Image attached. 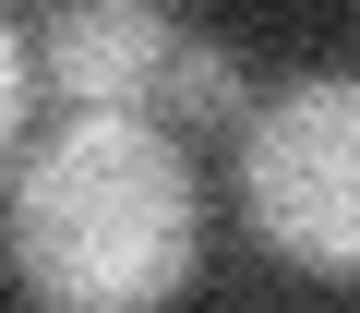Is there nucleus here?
<instances>
[{
    "label": "nucleus",
    "instance_id": "nucleus-2",
    "mask_svg": "<svg viewBox=\"0 0 360 313\" xmlns=\"http://www.w3.org/2000/svg\"><path fill=\"white\" fill-rule=\"evenodd\" d=\"M240 205L288 265L360 277V73H312L240 121Z\"/></svg>",
    "mask_w": 360,
    "mask_h": 313
},
{
    "label": "nucleus",
    "instance_id": "nucleus-1",
    "mask_svg": "<svg viewBox=\"0 0 360 313\" xmlns=\"http://www.w3.org/2000/svg\"><path fill=\"white\" fill-rule=\"evenodd\" d=\"M13 277L49 313H156L205 253L193 156L132 109H60V133L13 169Z\"/></svg>",
    "mask_w": 360,
    "mask_h": 313
},
{
    "label": "nucleus",
    "instance_id": "nucleus-3",
    "mask_svg": "<svg viewBox=\"0 0 360 313\" xmlns=\"http://www.w3.org/2000/svg\"><path fill=\"white\" fill-rule=\"evenodd\" d=\"M168 61H180V13L168 0H49L25 25V73L60 109H168Z\"/></svg>",
    "mask_w": 360,
    "mask_h": 313
},
{
    "label": "nucleus",
    "instance_id": "nucleus-4",
    "mask_svg": "<svg viewBox=\"0 0 360 313\" xmlns=\"http://www.w3.org/2000/svg\"><path fill=\"white\" fill-rule=\"evenodd\" d=\"M168 109H180V121H229V133H240V121H252L240 61H229V49H205V37H180V61H168Z\"/></svg>",
    "mask_w": 360,
    "mask_h": 313
},
{
    "label": "nucleus",
    "instance_id": "nucleus-5",
    "mask_svg": "<svg viewBox=\"0 0 360 313\" xmlns=\"http://www.w3.org/2000/svg\"><path fill=\"white\" fill-rule=\"evenodd\" d=\"M25 85H37V73H25V25L0 13V145H13V121H25Z\"/></svg>",
    "mask_w": 360,
    "mask_h": 313
}]
</instances>
